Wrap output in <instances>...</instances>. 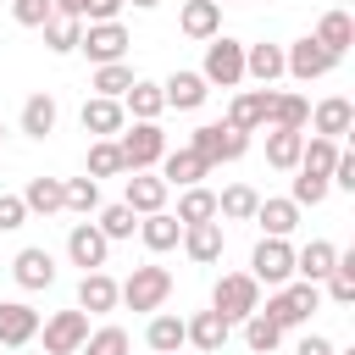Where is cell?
Returning <instances> with one entry per match:
<instances>
[{
	"label": "cell",
	"mask_w": 355,
	"mask_h": 355,
	"mask_svg": "<svg viewBox=\"0 0 355 355\" xmlns=\"http://www.w3.org/2000/svg\"><path fill=\"white\" fill-rule=\"evenodd\" d=\"M183 250H189V261L194 266H216L222 261V222H194V227H183V239H178Z\"/></svg>",
	"instance_id": "16"
},
{
	"label": "cell",
	"mask_w": 355,
	"mask_h": 355,
	"mask_svg": "<svg viewBox=\"0 0 355 355\" xmlns=\"http://www.w3.org/2000/svg\"><path fill=\"white\" fill-rule=\"evenodd\" d=\"M22 205H28V211H39V216H50V211H61V205H67V183H61V178H28Z\"/></svg>",
	"instance_id": "31"
},
{
	"label": "cell",
	"mask_w": 355,
	"mask_h": 355,
	"mask_svg": "<svg viewBox=\"0 0 355 355\" xmlns=\"http://www.w3.org/2000/svg\"><path fill=\"white\" fill-rule=\"evenodd\" d=\"M255 205H261V194H255L250 183H227V189L216 194V216H227V222H250Z\"/></svg>",
	"instance_id": "34"
},
{
	"label": "cell",
	"mask_w": 355,
	"mask_h": 355,
	"mask_svg": "<svg viewBox=\"0 0 355 355\" xmlns=\"http://www.w3.org/2000/svg\"><path fill=\"white\" fill-rule=\"evenodd\" d=\"M327 183H338V189H349V194H355V150H338V161H333Z\"/></svg>",
	"instance_id": "50"
},
{
	"label": "cell",
	"mask_w": 355,
	"mask_h": 355,
	"mask_svg": "<svg viewBox=\"0 0 355 355\" xmlns=\"http://www.w3.org/2000/svg\"><path fill=\"white\" fill-rule=\"evenodd\" d=\"M78 311H83V316L116 311V277H111V272H83V283H78Z\"/></svg>",
	"instance_id": "19"
},
{
	"label": "cell",
	"mask_w": 355,
	"mask_h": 355,
	"mask_svg": "<svg viewBox=\"0 0 355 355\" xmlns=\"http://www.w3.org/2000/svg\"><path fill=\"white\" fill-rule=\"evenodd\" d=\"M39 33H44V50H50V55H72L78 39H83V22H78V17H50Z\"/></svg>",
	"instance_id": "36"
},
{
	"label": "cell",
	"mask_w": 355,
	"mask_h": 355,
	"mask_svg": "<svg viewBox=\"0 0 355 355\" xmlns=\"http://www.w3.org/2000/svg\"><path fill=\"white\" fill-rule=\"evenodd\" d=\"M0 139H6V128H0Z\"/></svg>",
	"instance_id": "54"
},
{
	"label": "cell",
	"mask_w": 355,
	"mask_h": 355,
	"mask_svg": "<svg viewBox=\"0 0 355 355\" xmlns=\"http://www.w3.org/2000/svg\"><path fill=\"white\" fill-rule=\"evenodd\" d=\"M133 344H128V333L122 327H94L89 338H83V349L78 355H128Z\"/></svg>",
	"instance_id": "40"
},
{
	"label": "cell",
	"mask_w": 355,
	"mask_h": 355,
	"mask_svg": "<svg viewBox=\"0 0 355 355\" xmlns=\"http://www.w3.org/2000/svg\"><path fill=\"white\" fill-rule=\"evenodd\" d=\"M122 6L128 0H83V22H116Z\"/></svg>",
	"instance_id": "51"
},
{
	"label": "cell",
	"mask_w": 355,
	"mask_h": 355,
	"mask_svg": "<svg viewBox=\"0 0 355 355\" xmlns=\"http://www.w3.org/2000/svg\"><path fill=\"white\" fill-rule=\"evenodd\" d=\"M94 205H100V183H94V178H67V205H61V211L89 216Z\"/></svg>",
	"instance_id": "41"
},
{
	"label": "cell",
	"mask_w": 355,
	"mask_h": 355,
	"mask_svg": "<svg viewBox=\"0 0 355 355\" xmlns=\"http://www.w3.org/2000/svg\"><path fill=\"white\" fill-rule=\"evenodd\" d=\"M283 288H288V300H294V305L305 311V322H311V311L322 305V283H283Z\"/></svg>",
	"instance_id": "49"
},
{
	"label": "cell",
	"mask_w": 355,
	"mask_h": 355,
	"mask_svg": "<svg viewBox=\"0 0 355 355\" xmlns=\"http://www.w3.org/2000/svg\"><path fill=\"white\" fill-rule=\"evenodd\" d=\"M250 222H261V239H288L300 227V205L294 200H261Z\"/></svg>",
	"instance_id": "23"
},
{
	"label": "cell",
	"mask_w": 355,
	"mask_h": 355,
	"mask_svg": "<svg viewBox=\"0 0 355 355\" xmlns=\"http://www.w3.org/2000/svg\"><path fill=\"white\" fill-rule=\"evenodd\" d=\"M11 277H17L22 288H50V283H55V255H50V250H39V244H28V250H17Z\"/></svg>",
	"instance_id": "17"
},
{
	"label": "cell",
	"mask_w": 355,
	"mask_h": 355,
	"mask_svg": "<svg viewBox=\"0 0 355 355\" xmlns=\"http://www.w3.org/2000/svg\"><path fill=\"white\" fill-rule=\"evenodd\" d=\"M311 128H316V139H344L349 128H355V105L344 100V94H333V100H322L316 111H311Z\"/></svg>",
	"instance_id": "18"
},
{
	"label": "cell",
	"mask_w": 355,
	"mask_h": 355,
	"mask_svg": "<svg viewBox=\"0 0 355 355\" xmlns=\"http://www.w3.org/2000/svg\"><path fill=\"white\" fill-rule=\"evenodd\" d=\"M128 28L122 22H83V39H78V50L94 61V67H111V61H122L128 55Z\"/></svg>",
	"instance_id": "6"
},
{
	"label": "cell",
	"mask_w": 355,
	"mask_h": 355,
	"mask_svg": "<svg viewBox=\"0 0 355 355\" xmlns=\"http://www.w3.org/2000/svg\"><path fill=\"white\" fill-rule=\"evenodd\" d=\"M205 94H211V89H205V78H200V72H172V78L161 83V100H166L172 111H200V105H205Z\"/></svg>",
	"instance_id": "21"
},
{
	"label": "cell",
	"mask_w": 355,
	"mask_h": 355,
	"mask_svg": "<svg viewBox=\"0 0 355 355\" xmlns=\"http://www.w3.org/2000/svg\"><path fill=\"white\" fill-rule=\"evenodd\" d=\"M39 338V311L28 300H0V344L6 349H22Z\"/></svg>",
	"instance_id": "11"
},
{
	"label": "cell",
	"mask_w": 355,
	"mask_h": 355,
	"mask_svg": "<svg viewBox=\"0 0 355 355\" xmlns=\"http://www.w3.org/2000/svg\"><path fill=\"white\" fill-rule=\"evenodd\" d=\"M227 333H233V322H222L216 311H194V316L183 322V344H194L200 355H216V349L227 344Z\"/></svg>",
	"instance_id": "14"
},
{
	"label": "cell",
	"mask_w": 355,
	"mask_h": 355,
	"mask_svg": "<svg viewBox=\"0 0 355 355\" xmlns=\"http://www.w3.org/2000/svg\"><path fill=\"white\" fill-rule=\"evenodd\" d=\"M322 283H327V300H333V305H355V277H349V272H338V266H333Z\"/></svg>",
	"instance_id": "47"
},
{
	"label": "cell",
	"mask_w": 355,
	"mask_h": 355,
	"mask_svg": "<svg viewBox=\"0 0 355 355\" xmlns=\"http://www.w3.org/2000/svg\"><path fill=\"white\" fill-rule=\"evenodd\" d=\"M133 216H155V211H166V183L161 178H150V172H133L128 178V200H122Z\"/></svg>",
	"instance_id": "22"
},
{
	"label": "cell",
	"mask_w": 355,
	"mask_h": 355,
	"mask_svg": "<svg viewBox=\"0 0 355 355\" xmlns=\"http://www.w3.org/2000/svg\"><path fill=\"white\" fill-rule=\"evenodd\" d=\"M305 122H311V100H305V94H272V116H266V128L305 133Z\"/></svg>",
	"instance_id": "30"
},
{
	"label": "cell",
	"mask_w": 355,
	"mask_h": 355,
	"mask_svg": "<svg viewBox=\"0 0 355 355\" xmlns=\"http://www.w3.org/2000/svg\"><path fill=\"white\" fill-rule=\"evenodd\" d=\"M172 294V272L166 266H133L128 283H116V305L128 311H161Z\"/></svg>",
	"instance_id": "2"
},
{
	"label": "cell",
	"mask_w": 355,
	"mask_h": 355,
	"mask_svg": "<svg viewBox=\"0 0 355 355\" xmlns=\"http://www.w3.org/2000/svg\"><path fill=\"white\" fill-rule=\"evenodd\" d=\"M211 311H216L222 322H244V316H255V311H261V283H255L250 272H222L216 288H211Z\"/></svg>",
	"instance_id": "1"
},
{
	"label": "cell",
	"mask_w": 355,
	"mask_h": 355,
	"mask_svg": "<svg viewBox=\"0 0 355 355\" xmlns=\"http://www.w3.org/2000/svg\"><path fill=\"white\" fill-rule=\"evenodd\" d=\"M39 327H44V355H78L83 338H89V316L83 311H55Z\"/></svg>",
	"instance_id": "9"
},
{
	"label": "cell",
	"mask_w": 355,
	"mask_h": 355,
	"mask_svg": "<svg viewBox=\"0 0 355 355\" xmlns=\"http://www.w3.org/2000/svg\"><path fill=\"white\" fill-rule=\"evenodd\" d=\"M327 189H333L327 178H311V172H300V178H294V194H288V200H294V205H322V200H327Z\"/></svg>",
	"instance_id": "45"
},
{
	"label": "cell",
	"mask_w": 355,
	"mask_h": 355,
	"mask_svg": "<svg viewBox=\"0 0 355 355\" xmlns=\"http://www.w3.org/2000/svg\"><path fill=\"white\" fill-rule=\"evenodd\" d=\"M139 239H144V250L166 255V250H178V239H183V222H178L172 211H155V216H144V222H139Z\"/></svg>",
	"instance_id": "27"
},
{
	"label": "cell",
	"mask_w": 355,
	"mask_h": 355,
	"mask_svg": "<svg viewBox=\"0 0 355 355\" xmlns=\"http://www.w3.org/2000/svg\"><path fill=\"white\" fill-rule=\"evenodd\" d=\"M116 150H122L128 172H150V166H161V155H166L172 144H166L161 122H133V128L116 133Z\"/></svg>",
	"instance_id": "4"
},
{
	"label": "cell",
	"mask_w": 355,
	"mask_h": 355,
	"mask_svg": "<svg viewBox=\"0 0 355 355\" xmlns=\"http://www.w3.org/2000/svg\"><path fill=\"white\" fill-rule=\"evenodd\" d=\"M172 216H178L183 227H194V222H216V194L194 183V189H183V194H178V211H172Z\"/></svg>",
	"instance_id": "35"
},
{
	"label": "cell",
	"mask_w": 355,
	"mask_h": 355,
	"mask_svg": "<svg viewBox=\"0 0 355 355\" xmlns=\"http://www.w3.org/2000/svg\"><path fill=\"white\" fill-rule=\"evenodd\" d=\"M333 266H338V250H333L327 239H311L305 250H294V277H300V283H322Z\"/></svg>",
	"instance_id": "24"
},
{
	"label": "cell",
	"mask_w": 355,
	"mask_h": 355,
	"mask_svg": "<svg viewBox=\"0 0 355 355\" xmlns=\"http://www.w3.org/2000/svg\"><path fill=\"white\" fill-rule=\"evenodd\" d=\"M250 277L283 288V283L294 277V250H288V239H261L255 255H250Z\"/></svg>",
	"instance_id": "7"
},
{
	"label": "cell",
	"mask_w": 355,
	"mask_h": 355,
	"mask_svg": "<svg viewBox=\"0 0 355 355\" xmlns=\"http://www.w3.org/2000/svg\"><path fill=\"white\" fill-rule=\"evenodd\" d=\"M55 116H61L55 111V94H28L22 100V133L28 139H50L55 133Z\"/></svg>",
	"instance_id": "29"
},
{
	"label": "cell",
	"mask_w": 355,
	"mask_h": 355,
	"mask_svg": "<svg viewBox=\"0 0 355 355\" xmlns=\"http://www.w3.org/2000/svg\"><path fill=\"white\" fill-rule=\"evenodd\" d=\"M133 6H139V11H155V6H161V0H133Z\"/></svg>",
	"instance_id": "53"
},
{
	"label": "cell",
	"mask_w": 355,
	"mask_h": 355,
	"mask_svg": "<svg viewBox=\"0 0 355 355\" xmlns=\"http://www.w3.org/2000/svg\"><path fill=\"white\" fill-rule=\"evenodd\" d=\"M333 161H338V144H333V139H305V150H300V166H294V172L327 178V172H333Z\"/></svg>",
	"instance_id": "39"
},
{
	"label": "cell",
	"mask_w": 355,
	"mask_h": 355,
	"mask_svg": "<svg viewBox=\"0 0 355 355\" xmlns=\"http://www.w3.org/2000/svg\"><path fill=\"white\" fill-rule=\"evenodd\" d=\"M338 6H344V0H338Z\"/></svg>",
	"instance_id": "55"
},
{
	"label": "cell",
	"mask_w": 355,
	"mask_h": 355,
	"mask_svg": "<svg viewBox=\"0 0 355 355\" xmlns=\"http://www.w3.org/2000/svg\"><path fill=\"white\" fill-rule=\"evenodd\" d=\"M144 338H150V349H155V355H178V349H183V316L155 311V316H150V327H144Z\"/></svg>",
	"instance_id": "32"
},
{
	"label": "cell",
	"mask_w": 355,
	"mask_h": 355,
	"mask_svg": "<svg viewBox=\"0 0 355 355\" xmlns=\"http://www.w3.org/2000/svg\"><path fill=\"white\" fill-rule=\"evenodd\" d=\"M189 150H194L205 166H222V161H239V155L250 150V133H239V128H227V122H205V128H194Z\"/></svg>",
	"instance_id": "5"
},
{
	"label": "cell",
	"mask_w": 355,
	"mask_h": 355,
	"mask_svg": "<svg viewBox=\"0 0 355 355\" xmlns=\"http://www.w3.org/2000/svg\"><path fill=\"white\" fill-rule=\"evenodd\" d=\"M294 355H333V344H327V338H322V333H305V338H300V349H294Z\"/></svg>",
	"instance_id": "52"
},
{
	"label": "cell",
	"mask_w": 355,
	"mask_h": 355,
	"mask_svg": "<svg viewBox=\"0 0 355 355\" xmlns=\"http://www.w3.org/2000/svg\"><path fill=\"white\" fill-rule=\"evenodd\" d=\"M300 150H305V133H288V128H272L266 133V161L277 172H294L300 166Z\"/></svg>",
	"instance_id": "33"
},
{
	"label": "cell",
	"mask_w": 355,
	"mask_h": 355,
	"mask_svg": "<svg viewBox=\"0 0 355 355\" xmlns=\"http://www.w3.org/2000/svg\"><path fill=\"white\" fill-rule=\"evenodd\" d=\"M178 355H183V349H178Z\"/></svg>",
	"instance_id": "56"
},
{
	"label": "cell",
	"mask_w": 355,
	"mask_h": 355,
	"mask_svg": "<svg viewBox=\"0 0 355 355\" xmlns=\"http://www.w3.org/2000/svg\"><path fill=\"white\" fill-rule=\"evenodd\" d=\"M78 122H83L89 139H116V133L128 128V111H122V100H100V94H89L83 111H78Z\"/></svg>",
	"instance_id": "13"
},
{
	"label": "cell",
	"mask_w": 355,
	"mask_h": 355,
	"mask_svg": "<svg viewBox=\"0 0 355 355\" xmlns=\"http://www.w3.org/2000/svg\"><path fill=\"white\" fill-rule=\"evenodd\" d=\"M105 255H111V239L94 227V222H78L67 233V261L83 266V272H105Z\"/></svg>",
	"instance_id": "10"
},
{
	"label": "cell",
	"mask_w": 355,
	"mask_h": 355,
	"mask_svg": "<svg viewBox=\"0 0 355 355\" xmlns=\"http://www.w3.org/2000/svg\"><path fill=\"white\" fill-rule=\"evenodd\" d=\"M122 111H133V122H155V116L166 111V100H161V83H150V78H133V89L122 94Z\"/></svg>",
	"instance_id": "28"
},
{
	"label": "cell",
	"mask_w": 355,
	"mask_h": 355,
	"mask_svg": "<svg viewBox=\"0 0 355 355\" xmlns=\"http://www.w3.org/2000/svg\"><path fill=\"white\" fill-rule=\"evenodd\" d=\"M178 28H183L189 39H216V33H222V6H216V0H189V6L178 11Z\"/></svg>",
	"instance_id": "25"
},
{
	"label": "cell",
	"mask_w": 355,
	"mask_h": 355,
	"mask_svg": "<svg viewBox=\"0 0 355 355\" xmlns=\"http://www.w3.org/2000/svg\"><path fill=\"white\" fill-rule=\"evenodd\" d=\"M122 172H128V161H122L116 139H94V144H89V172H83V178L100 183V178H122Z\"/></svg>",
	"instance_id": "37"
},
{
	"label": "cell",
	"mask_w": 355,
	"mask_h": 355,
	"mask_svg": "<svg viewBox=\"0 0 355 355\" xmlns=\"http://www.w3.org/2000/svg\"><path fill=\"white\" fill-rule=\"evenodd\" d=\"M333 67H338V55H327V50H322L311 33H305V39H294V44L283 50V72H288V78H300V83H311V78H327Z\"/></svg>",
	"instance_id": "8"
},
{
	"label": "cell",
	"mask_w": 355,
	"mask_h": 355,
	"mask_svg": "<svg viewBox=\"0 0 355 355\" xmlns=\"http://www.w3.org/2000/svg\"><path fill=\"white\" fill-rule=\"evenodd\" d=\"M244 78H255L261 89H272L283 78V44H244Z\"/></svg>",
	"instance_id": "26"
},
{
	"label": "cell",
	"mask_w": 355,
	"mask_h": 355,
	"mask_svg": "<svg viewBox=\"0 0 355 355\" xmlns=\"http://www.w3.org/2000/svg\"><path fill=\"white\" fill-rule=\"evenodd\" d=\"M200 178H211V166H205V161H200V155H194L189 144H183V150H166V155H161V183H166V189H194Z\"/></svg>",
	"instance_id": "15"
},
{
	"label": "cell",
	"mask_w": 355,
	"mask_h": 355,
	"mask_svg": "<svg viewBox=\"0 0 355 355\" xmlns=\"http://www.w3.org/2000/svg\"><path fill=\"white\" fill-rule=\"evenodd\" d=\"M216 6H222V0H216Z\"/></svg>",
	"instance_id": "57"
},
{
	"label": "cell",
	"mask_w": 355,
	"mask_h": 355,
	"mask_svg": "<svg viewBox=\"0 0 355 355\" xmlns=\"http://www.w3.org/2000/svg\"><path fill=\"white\" fill-rule=\"evenodd\" d=\"M200 78H205V89H239V83H244V44L227 39V33L205 39V67H200Z\"/></svg>",
	"instance_id": "3"
},
{
	"label": "cell",
	"mask_w": 355,
	"mask_h": 355,
	"mask_svg": "<svg viewBox=\"0 0 355 355\" xmlns=\"http://www.w3.org/2000/svg\"><path fill=\"white\" fill-rule=\"evenodd\" d=\"M94 227H100V233H105V239H133V233H139V216H133V211H128V205H105V211H100V222H94Z\"/></svg>",
	"instance_id": "42"
},
{
	"label": "cell",
	"mask_w": 355,
	"mask_h": 355,
	"mask_svg": "<svg viewBox=\"0 0 355 355\" xmlns=\"http://www.w3.org/2000/svg\"><path fill=\"white\" fill-rule=\"evenodd\" d=\"M11 17H17L22 28H44V22L55 17V6H50V0H11Z\"/></svg>",
	"instance_id": "46"
},
{
	"label": "cell",
	"mask_w": 355,
	"mask_h": 355,
	"mask_svg": "<svg viewBox=\"0 0 355 355\" xmlns=\"http://www.w3.org/2000/svg\"><path fill=\"white\" fill-rule=\"evenodd\" d=\"M28 222V205H22V194H0V233H17Z\"/></svg>",
	"instance_id": "48"
},
{
	"label": "cell",
	"mask_w": 355,
	"mask_h": 355,
	"mask_svg": "<svg viewBox=\"0 0 355 355\" xmlns=\"http://www.w3.org/2000/svg\"><path fill=\"white\" fill-rule=\"evenodd\" d=\"M327 55H344L349 44H355V22H349V11L344 6H333V11H322V22H316V33H311Z\"/></svg>",
	"instance_id": "20"
},
{
	"label": "cell",
	"mask_w": 355,
	"mask_h": 355,
	"mask_svg": "<svg viewBox=\"0 0 355 355\" xmlns=\"http://www.w3.org/2000/svg\"><path fill=\"white\" fill-rule=\"evenodd\" d=\"M100 100H122L133 89V67L128 61H111V67H94V83H89Z\"/></svg>",
	"instance_id": "38"
},
{
	"label": "cell",
	"mask_w": 355,
	"mask_h": 355,
	"mask_svg": "<svg viewBox=\"0 0 355 355\" xmlns=\"http://www.w3.org/2000/svg\"><path fill=\"white\" fill-rule=\"evenodd\" d=\"M277 338H283V333H277L261 311H255V316H244V344H250L255 355H272V349H277Z\"/></svg>",
	"instance_id": "44"
},
{
	"label": "cell",
	"mask_w": 355,
	"mask_h": 355,
	"mask_svg": "<svg viewBox=\"0 0 355 355\" xmlns=\"http://www.w3.org/2000/svg\"><path fill=\"white\" fill-rule=\"evenodd\" d=\"M261 316H266V322H272L277 333H283V327H300V322H305V311H300V305L288 300V288H277V294L266 300V311H261Z\"/></svg>",
	"instance_id": "43"
},
{
	"label": "cell",
	"mask_w": 355,
	"mask_h": 355,
	"mask_svg": "<svg viewBox=\"0 0 355 355\" xmlns=\"http://www.w3.org/2000/svg\"><path fill=\"white\" fill-rule=\"evenodd\" d=\"M272 94H277V89H239L233 105H227V128H239V133L266 128V116H272Z\"/></svg>",
	"instance_id": "12"
}]
</instances>
